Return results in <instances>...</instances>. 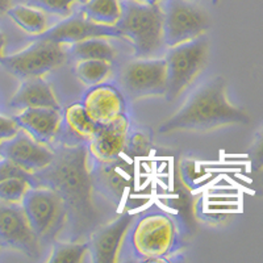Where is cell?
<instances>
[{"instance_id": "6da1fadb", "label": "cell", "mask_w": 263, "mask_h": 263, "mask_svg": "<svg viewBox=\"0 0 263 263\" xmlns=\"http://www.w3.org/2000/svg\"><path fill=\"white\" fill-rule=\"evenodd\" d=\"M54 152L48 167L33 174V187H49L61 195L67 210L66 238L83 241L102 225L93 199L88 149L84 145H61Z\"/></svg>"}, {"instance_id": "7a4b0ae2", "label": "cell", "mask_w": 263, "mask_h": 263, "mask_svg": "<svg viewBox=\"0 0 263 263\" xmlns=\"http://www.w3.org/2000/svg\"><path fill=\"white\" fill-rule=\"evenodd\" d=\"M249 115L230 102L227 82L215 77L185 99L182 107L159 125L161 135L178 132H210L236 124H248Z\"/></svg>"}, {"instance_id": "3957f363", "label": "cell", "mask_w": 263, "mask_h": 263, "mask_svg": "<svg viewBox=\"0 0 263 263\" xmlns=\"http://www.w3.org/2000/svg\"><path fill=\"white\" fill-rule=\"evenodd\" d=\"M120 36L132 44L135 58H157L167 46L163 37V11L159 4L121 0L116 23Z\"/></svg>"}, {"instance_id": "277c9868", "label": "cell", "mask_w": 263, "mask_h": 263, "mask_svg": "<svg viewBox=\"0 0 263 263\" xmlns=\"http://www.w3.org/2000/svg\"><path fill=\"white\" fill-rule=\"evenodd\" d=\"M124 242L135 259L162 260L177 250V225L167 213L149 211L135 217Z\"/></svg>"}, {"instance_id": "5b68a950", "label": "cell", "mask_w": 263, "mask_h": 263, "mask_svg": "<svg viewBox=\"0 0 263 263\" xmlns=\"http://www.w3.org/2000/svg\"><path fill=\"white\" fill-rule=\"evenodd\" d=\"M208 58L210 39L206 33L191 41L166 49L167 91L164 96L168 102L177 100L196 81L205 69Z\"/></svg>"}, {"instance_id": "8992f818", "label": "cell", "mask_w": 263, "mask_h": 263, "mask_svg": "<svg viewBox=\"0 0 263 263\" xmlns=\"http://www.w3.org/2000/svg\"><path fill=\"white\" fill-rule=\"evenodd\" d=\"M21 205L41 246L53 245L67 222V210L61 195L49 187L34 185L25 194Z\"/></svg>"}, {"instance_id": "52a82bcc", "label": "cell", "mask_w": 263, "mask_h": 263, "mask_svg": "<svg viewBox=\"0 0 263 263\" xmlns=\"http://www.w3.org/2000/svg\"><path fill=\"white\" fill-rule=\"evenodd\" d=\"M67 51L62 44L46 39H39L32 45L11 55H6L0 65L18 79L44 77L65 65Z\"/></svg>"}, {"instance_id": "ba28073f", "label": "cell", "mask_w": 263, "mask_h": 263, "mask_svg": "<svg viewBox=\"0 0 263 263\" xmlns=\"http://www.w3.org/2000/svg\"><path fill=\"white\" fill-rule=\"evenodd\" d=\"M163 11V37L167 48L205 34L211 27L210 15L192 0H166Z\"/></svg>"}, {"instance_id": "9c48e42d", "label": "cell", "mask_w": 263, "mask_h": 263, "mask_svg": "<svg viewBox=\"0 0 263 263\" xmlns=\"http://www.w3.org/2000/svg\"><path fill=\"white\" fill-rule=\"evenodd\" d=\"M123 93L130 100L164 96L167 91V65L164 58H135L121 67L117 77Z\"/></svg>"}, {"instance_id": "30bf717a", "label": "cell", "mask_w": 263, "mask_h": 263, "mask_svg": "<svg viewBox=\"0 0 263 263\" xmlns=\"http://www.w3.org/2000/svg\"><path fill=\"white\" fill-rule=\"evenodd\" d=\"M0 248L18 251L29 258H37L41 253V243L21 203L0 200Z\"/></svg>"}, {"instance_id": "8fae6325", "label": "cell", "mask_w": 263, "mask_h": 263, "mask_svg": "<svg viewBox=\"0 0 263 263\" xmlns=\"http://www.w3.org/2000/svg\"><path fill=\"white\" fill-rule=\"evenodd\" d=\"M135 220V216L124 212L114 221L96 228L88 236V255L93 263H115L119 260V254L123 250L124 239L128 229Z\"/></svg>"}, {"instance_id": "7c38bea8", "label": "cell", "mask_w": 263, "mask_h": 263, "mask_svg": "<svg viewBox=\"0 0 263 263\" xmlns=\"http://www.w3.org/2000/svg\"><path fill=\"white\" fill-rule=\"evenodd\" d=\"M0 157L12 161L28 173L34 174L48 167L55 157V152L48 144L39 142L23 130L12 138L2 141Z\"/></svg>"}, {"instance_id": "4fadbf2b", "label": "cell", "mask_w": 263, "mask_h": 263, "mask_svg": "<svg viewBox=\"0 0 263 263\" xmlns=\"http://www.w3.org/2000/svg\"><path fill=\"white\" fill-rule=\"evenodd\" d=\"M129 130L130 121L126 114L107 125L99 126L95 136L87 144L90 158L100 163H114L120 161V157L125 150Z\"/></svg>"}, {"instance_id": "5bb4252c", "label": "cell", "mask_w": 263, "mask_h": 263, "mask_svg": "<svg viewBox=\"0 0 263 263\" xmlns=\"http://www.w3.org/2000/svg\"><path fill=\"white\" fill-rule=\"evenodd\" d=\"M81 103L88 117L98 126L112 123L126 111L123 91L105 82L88 87Z\"/></svg>"}, {"instance_id": "9a60e30c", "label": "cell", "mask_w": 263, "mask_h": 263, "mask_svg": "<svg viewBox=\"0 0 263 263\" xmlns=\"http://www.w3.org/2000/svg\"><path fill=\"white\" fill-rule=\"evenodd\" d=\"M41 39L51 40L58 44H75V42L83 41V40L91 39V37H121L116 27L111 25L96 24L93 21L88 20L79 11L75 15H70L54 27L49 28L45 33H42Z\"/></svg>"}, {"instance_id": "2e32d148", "label": "cell", "mask_w": 263, "mask_h": 263, "mask_svg": "<svg viewBox=\"0 0 263 263\" xmlns=\"http://www.w3.org/2000/svg\"><path fill=\"white\" fill-rule=\"evenodd\" d=\"M21 130L34 140L50 145L58 136L62 125V114L57 108H25L15 117Z\"/></svg>"}, {"instance_id": "e0dca14e", "label": "cell", "mask_w": 263, "mask_h": 263, "mask_svg": "<svg viewBox=\"0 0 263 263\" xmlns=\"http://www.w3.org/2000/svg\"><path fill=\"white\" fill-rule=\"evenodd\" d=\"M120 162L100 163L90 159V175L95 194L107 199L115 206H119L125 195L128 180L120 171Z\"/></svg>"}, {"instance_id": "ac0fdd59", "label": "cell", "mask_w": 263, "mask_h": 263, "mask_svg": "<svg viewBox=\"0 0 263 263\" xmlns=\"http://www.w3.org/2000/svg\"><path fill=\"white\" fill-rule=\"evenodd\" d=\"M9 105L16 109L41 107L61 109L55 92L42 77L23 79L17 91L9 100Z\"/></svg>"}, {"instance_id": "d6986e66", "label": "cell", "mask_w": 263, "mask_h": 263, "mask_svg": "<svg viewBox=\"0 0 263 263\" xmlns=\"http://www.w3.org/2000/svg\"><path fill=\"white\" fill-rule=\"evenodd\" d=\"M23 32L30 36H41L48 30V18L44 11L29 4L11 6L6 13Z\"/></svg>"}, {"instance_id": "ffe728a7", "label": "cell", "mask_w": 263, "mask_h": 263, "mask_svg": "<svg viewBox=\"0 0 263 263\" xmlns=\"http://www.w3.org/2000/svg\"><path fill=\"white\" fill-rule=\"evenodd\" d=\"M111 37H91L83 41L75 42L70 45L67 53L77 61L83 60H102L112 62L116 60L117 50L111 42Z\"/></svg>"}, {"instance_id": "44dd1931", "label": "cell", "mask_w": 263, "mask_h": 263, "mask_svg": "<svg viewBox=\"0 0 263 263\" xmlns=\"http://www.w3.org/2000/svg\"><path fill=\"white\" fill-rule=\"evenodd\" d=\"M62 121L71 135L86 142L95 136L99 128L88 117L82 103H72L66 108L62 115Z\"/></svg>"}, {"instance_id": "7402d4cb", "label": "cell", "mask_w": 263, "mask_h": 263, "mask_svg": "<svg viewBox=\"0 0 263 263\" xmlns=\"http://www.w3.org/2000/svg\"><path fill=\"white\" fill-rule=\"evenodd\" d=\"M81 11L96 24L115 27L121 16V0H87Z\"/></svg>"}, {"instance_id": "603a6c76", "label": "cell", "mask_w": 263, "mask_h": 263, "mask_svg": "<svg viewBox=\"0 0 263 263\" xmlns=\"http://www.w3.org/2000/svg\"><path fill=\"white\" fill-rule=\"evenodd\" d=\"M111 72V62L102 60L78 61V63L75 66V77L86 87L104 83L109 78Z\"/></svg>"}, {"instance_id": "cb8c5ba5", "label": "cell", "mask_w": 263, "mask_h": 263, "mask_svg": "<svg viewBox=\"0 0 263 263\" xmlns=\"http://www.w3.org/2000/svg\"><path fill=\"white\" fill-rule=\"evenodd\" d=\"M88 255L87 241H55L51 245L50 263H79Z\"/></svg>"}, {"instance_id": "d4e9b609", "label": "cell", "mask_w": 263, "mask_h": 263, "mask_svg": "<svg viewBox=\"0 0 263 263\" xmlns=\"http://www.w3.org/2000/svg\"><path fill=\"white\" fill-rule=\"evenodd\" d=\"M33 187L27 178H9L0 180V200L7 203H21L25 194Z\"/></svg>"}, {"instance_id": "484cf974", "label": "cell", "mask_w": 263, "mask_h": 263, "mask_svg": "<svg viewBox=\"0 0 263 263\" xmlns=\"http://www.w3.org/2000/svg\"><path fill=\"white\" fill-rule=\"evenodd\" d=\"M150 150H152V137L147 132L142 129L129 130L124 153H126L130 158H136V157H146Z\"/></svg>"}, {"instance_id": "4316f807", "label": "cell", "mask_w": 263, "mask_h": 263, "mask_svg": "<svg viewBox=\"0 0 263 263\" xmlns=\"http://www.w3.org/2000/svg\"><path fill=\"white\" fill-rule=\"evenodd\" d=\"M29 6L42 9L53 15L67 17L71 15L72 6L75 3H86L87 0H27Z\"/></svg>"}, {"instance_id": "83f0119b", "label": "cell", "mask_w": 263, "mask_h": 263, "mask_svg": "<svg viewBox=\"0 0 263 263\" xmlns=\"http://www.w3.org/2000/svg\"><path fill=\"white\" fill-rule=\"evenodd\" d=\"M9 178H27L33 183V174L21 168L12 161L0 157V180L9 179Z\"/></svg>"}, {"instance_id": "f1b7e54d", "label": "cell", "mask_w": 263, "mask_h": 263, "mask_svg": "<svg viewBox=\"0 0 263 263\" xmlns=\"http://www.w3.org/2000/svg\"><path fill=\"white\" fill-rule=\"evenodd\" d=\"M249 158H250L253 170L257 171V173L263 171V129L258 133L254 142L251 145Z\"/></svg>"}, {"instance_id": "f546056e", "label": "cell", "mask_w": 263, "mask_h": 263, "mask_svg": "<svg viewBox=\"0 0 263 263\" xmlns=\"http://www.w3.org/2000/svg\"><path fill=\"white\" fill-rule=\"evenodd\" d=\"M21 130L20 125L15 120V117H7L0 115V141L8 140L16 136Z\"/></svg>"}, {"instance_id": "4dcf8cb0", "label": "cell", "mask_w": 263, "mask_h": 263, "mask_svg": "<svg viewBox=\"0 0 263 263\" xmlns=\"http://www.w3.org/2000/svg\"><path fill=\"white\" fill-rule=\"evenodd\" d=\"M6 36H4V33L0 30V62H2V60H3L4 57H6V53H4V50H6Z\"/></svg>"}, {"instance_id": "1f68e13d", "label": "cell", "mask_w": 263, "mask_h": 263, "mask_svg": "<svg viewBox=\"0 0 263 263\" xmlns=\"http://www.w3.org/2000/svg\"><path fill=\"white\" fill-rule=\"evenodd\" d=\"M11 6H12V0H0V16L7 13Z\"/></svg>"}, {"instance_id": "d6a6232c", "label": "cell", "mask_w": 263, "mask_h": 263, "mask_svg": "<svg viewBox=\"0 0 263 263\" xmlns=\"http://www.w3.org/2000/svg\"><path fill=\"white\" fill-rule=\"evenodd\" d=\"M162 0H145V3L147 4H159Z\"/></svg>"}, {"instance_id": "836d02e7", "label": "cell", "mask_w": 263, "mask_h": 263, "mask_svg": "<svg viewBox=\"0 0 263 263\" xmlns=\"http://www.w3.org/2000/svg\"><path fill=\"white\" fill-rule=\"evenodd\" d=\"M133 2H141V3H144L145 0H133Z\"/></svg>"}, {"instance_id": "e575fe53", "label": "cell", "mask_w": 263, "mask_h": 263, "mask_svg": "<svg viewBox=\"0 0 263 263\" xmlns=\"http://www.w3.org/2000/svg\"><path fill=\"white\" fill-rule=\"evenodd\" d=\"M0 144H2V141H0Z\"/></svg>"}, {"instance_id": "d590c367", "label": "cell", "mask_w": 263, "mask_h": 263, "mask_svg": "<svg viewBox=\"0 0 263 263\" xmlns=\"http://www.w3.org/2000/svg\"><path fill=\"white\" fill-rule=\"evenodd\" d=\"M213 2H216V0H213Z\"/></svg>"}]
</instances>
